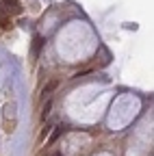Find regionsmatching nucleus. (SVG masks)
<instances>
[{"label":"nucleus","instance_id":"obj_1","mask_svg":"<svg viewBox=\"0 0 154 156\" xmlns=\"http://www.w3.org/2000/svg\"><path fill=\"white\" fill-rule=\"evenodd\" d=\"M17 126V102L11 100L2 106V130L7 134H11Z\"/></svg>","mask_w":154,"mask_h":156},{"label":"nucleus","instance_id":"obj_2","mask_svg":"<svg viewBox=\"0 0 154 156\" xmlns=\"http://www.w3.org/2000/svg\"><path fill=\"white\" fill-rule=\"evenodd\" d=\"M56 87H59V80H50V83H48V85L44 87L41 95H44V98H48V100H50V95H52V91H54Z\"/></svg>","mask_w":154,"mask_h":156},{"label":"nucleus","instance_id":"obj_3","mask_svg":"<svg viewBox=\"0 0 154 156\" xmlns=\"http://www.w3.org/2000/svg\"><path fill=\"white\" fill-rule=\"evenodd\" d=\"M41 46H44V39H41V35H35V39H33V56H39Z\"/></svg>","mask_w":154,"mask_h":156},{"label":"nucleus","instance_id":"obj_4","mask_svg":"<svg viewBox=\"0 0 154 156\" xmlns=\"http://www.w3.org/2000/svg\"><path fill=\"white\" fill-rule=\"evenodd\" d=\"M5 7H7L11 13H20V11H22V7H20L17 0H5Z\"/></svg>","mask_w":154,"mask_h":156},{"label":"nucleus","instance_id":"obj_5","mask_svg":"<svg viewBox=\"0 0 154 156\" xmlns=\"http://www.w3.org/2000/svg\"><path fill=\"white\" fill-rule=\"evenodd\" d=\"M50 111H52V98H50V100L44 104V108H41V119H46V117L50 115Z\"/></svg>","mask_w":154,"mask_h":156},{"label":"nucleus","instance_id":"obj_6","mask_svg":"<svg viewBox=\"0 0 154 156\" xmlns=\"http://www.w3.org/2000/svg\"><path fill=\"white\" fill-rule=\"evenodd\" d=\"M61 130H63V126H56V130H54V132L50 134V139H48V145H52V143H54L56 139H59V134H61Z\"/></svg>","mask_w":154,"mask_h":156},{"label":"nucleus","instance_id":"obj_7","mask_svg":"<svg viewBox=\"0 0 154 156\" xmlns=\"http://www.w3.org/2000/svg\"><path fill=\"white\" fill-rule=\"evenodd\" d=\"M50 156H63V152H52Z\"/></svg>","mask_w":154,"mask_h":156}]
</instances>
